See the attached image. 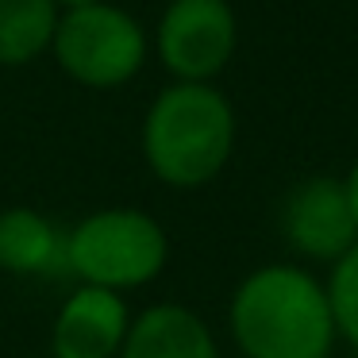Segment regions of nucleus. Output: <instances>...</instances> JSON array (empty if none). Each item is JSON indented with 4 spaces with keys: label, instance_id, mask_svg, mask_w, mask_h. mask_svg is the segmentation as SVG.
Listing matches in <instances>:
<instances>
[{
    "label": "nucleus",
    "instance_id": "f257e3e1",
    "mask_svg": "<svg viewBox=\"0 0 358 358\" xmlns=\"http://www.w3.org/2000/svg\"><path fill=\"white\" fill-rule=\"evenodd\" d=\"M227 335L243 358H331L339 335L324 278L296 262L255 266L227 296Z\"/></svg>",
    "mask_w": 358,
    "mask_h": 358
},
{
    "label": "nucleus",
    "instance_id": "f03ea898",
    "mask_svg": "<svg viewBox=\"0 0 358 358\" xmlns=\"http://www.w3.org/2000/svg\"><path fill=\"white\" fill-rule=\"evenodd\" d=\"M239 139L235 104L216 81H170L139 127L143 162L170 189H204L227 170Z\"/></svg>",
    "mask_w": 358,
    "mask_h": 358
},
{
    "label": "nucleus",
    "instance_id": "7ed1b4c3",
    "mask_svg": "<svg viewBox=\"0 0 358 358\" xmlns=\"http://www.w3.org/2000/svg\"><path fill=\"white\" fill-rule=\"evenodd\" d=\"M62 266L81 285H101L127 296L166 273L170 235L150 212L131 204L96 208L66 231Z\"/></svg>",
    "mask_w": 358,
    "mask_h": 358
},
{
    "label": "nucleus",
    "instance_id": "20e7f679",
    "mask_svg": "<svg viewBox=\"0 0 358 358\" xmlns=\"http://www.w3.org/2000/svg\"><path fill=\"white\" fill-rule=\"evenodd\" d=\"M50 58L81 89H120L139 78L150 58V31L112 0L62 8L50 39Z\"/></svg>",
    "mask_w": 358,
    "mask_h": 358
},
{
    "label": "nucleus",
    "instance_id": "39448f33",
    "mask_svg": "<svg viewBox=\"0 0 358 358\" xmlns=\"http://www.w3.org/2000/svg\"><path fill=\"white\" fill-rule=\"evenodd\" d=\"M239 47V16L227 0H170L150 31V50L173 81H216Z\"/></svg>",
    "mask_w": 358,
    "mask_h": 358
},
{
    "label": "nucleus",
    "instance_id": "423d86ee",
    "mask_svg": "<svg viewBox=\"0 0 358 358\" xmlns=\"http://www.w3.org/2000/svg\"><path fill=\"white\" fill-rule=\"evenodd\" d=\"M281 235L304 262L331 266L358 243V220L343 178L312 173L296 181L281 201Z\"/></svg>",
    "mask_w": 358,
    "mask_h": 358
},
{
    "label": "nucleus",
    "instance_id": "0eeeda50",
    "mask_svg": "<svg viewBox=\"0 0 358 358\" xmlns=\"http://www.w3.org/2000/svg\"><path fill=\"white\" fill-rule=\"evenodd\" d=\"M131 316L124 293L78 281L50 320V358H116Z\"/></svg>",
    "mask_w": 358,
    "mask_h": 358
},
{
    "label": "nucleus",
    "instance_id": "6e6552de",
    "mask_svg": "<svg viewBox=\"0 0 358 358\" xmlns=\"http://www.w3.org/2000/svg\"><path fill=\"white\" fill-rule=\"evenodd\" d=\"M116 358H224L220 339L201 312L178 301L147 304L131 316Z\"/></svg>",
    "mask_w": 358,
    "mask_h": 358
},
{
    "label": "nucleus",
    "instance_id": "1a4fd4ad",
    "mask_svg": "<svg viewBox=\"0 0 358 358\" xmlns=\"http://www.w3.org/2000/svg\"><path fill=\"white\" fill-rule=\"evenodd\" d=\"M66 231L31 204L0 208V273L47 278L66 270Z\"/></svg>",
    "mask_w": 358,
    "mask_h": 358
},
{
    "label": "nucleus",
    "instance_id": "9d476101",
    "mask_svg": "<svg viewBox=\"0 0 358 358\" xmlns=\"http://www.w3.org/2000/svg\"><path fill=\"white\" fill-rule=\"evenodd\" d=\"M55 24V0H0V70H20L47 55Z\"/></svg>",
    "mask_w": 358,
    "mask_h": 358
},
{
    "label": "nucleus",
    "instance_id": "9b49d317",
    "mask_svg": "<svg viewBox=\"0 0 358 358\" xmlns=\"http://www.w3.org/2000/svg\"><path fill=\"white\" fill-rule=\"evenodd\" d=\"M324 289H327V304H331L335 335L358 355V243L327 266Z\"/></svg>",
    "mask_w": 358,
    "mask_h": 358
},
{
    "label": "nucleus",
    "instance_id": "f8f14e48",
    "mask_svg": "<svg viewBox=\"0 0 358 358\" xmlns=\"http://www.w3.org/2000/svg\"><path fill=\"white\" fill-rule=\"evenodd\" d=\"M343 185H347L350 208H355V220H358V158H355V162H350V170L343 173Z\"/></svg>",
    "mask_w": 358,
    "mask_h": 358
},
{
    "label": "nucleus",
    "instance_id": "ddd939ff",
    "mask_svg": "<svg viewBox=\"0 0 358 358\" xmlns=\"http://www.w3.org/2000/svg\"><path fill=\"white\" fill-rule=\"evenodd\" d=\"M55 4H58V12H62V8H81V4H96V0H55Z\"/></svg>",
    "mask_w": 358,
    "mask_h": 358
}]
</instances>
